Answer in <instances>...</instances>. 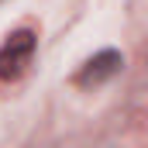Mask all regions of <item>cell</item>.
Wrapping results in <instances>:
<instances>
[{
    "mask_svg": "<svg viewBox=\"0 0 148 148\" xmlns=\"http://www.w3.org/2000/svg\"><path fill=\"white\" fill-rule=\"evenodd\" d=\"M31 59H35V35L31 31H14L0 48V79L3 83L21 79L24 69L31 66Z\"/></svg>",
    "mask_w": 148,
    "mask_h": 148,
    "instance_id": "cell-1",
    "label": "cell"
},
{
    "mask_svg": "<svg viewBox=\"0 0 148 148\" xmlns=\"http://www.w3.org/2000/svg\"><path fill=\"white\" fill-rule=\"evenodd\" d=\"M121 66H124V55H121V52H114V48L97 52V55L86 59L83 69L76 73V86H97V83H107L110 76L121 73Z\"/></svg>",
    "mask_w": 148,
    "mask_h": 148,
    "instance_id": "cell-2",
    "label": "cell"
}]
</instances>
